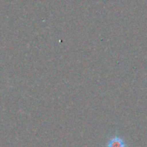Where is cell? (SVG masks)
Listing matches in <instances>:
<instances>
[{
  "instance_id": "obj_1",
  "label": "cell",
  "mask_w": 147,
  "mask_h": 147,
  "mask_svg": "<svg viewBox=\"0 0 147 147\" xmlns=\"http://www.w3.org/2000/svg\"><path fill=\"white\" fill-rule=\"evenodd\" d=\"M107 147H125V144L122 138L119 137H114L109 140Z\"/></svg>"
}]
</instances>
